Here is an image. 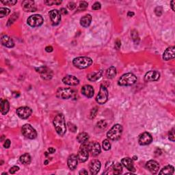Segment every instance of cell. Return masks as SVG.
<instances>
[{"label":"cell","instance_id":"obj_1","mask_svg":"<svg viewBox=\"0 0 175 175\" xmlns=\"http://www.w3.org/2000/svg\"><path fill=\"white\" fill-rule=\"evenodd\" d=\"M54 125L58 134L60 136H64L67 131V126L63 114H58L55 116L54 119Z\"/></svg>","mask_w":175,"mask_h":175},{"label":"cell","instance_id":"obj_2","mask_svg":"<svg viewBox=\"0 0 175 175\" xmlns=\"http://www.w3.org/2000/svg\"><path fill=\"white\" fill-rule=\"evenodd\" d=\"M137 82V77L131 73H128L122 75L118 80V84L119 86H132Z\"/></svg>","mask_w":175,"mask_h":175},{"label":"cell","instance_id":"obj_3","mask_svg":"<svg viewBox=\"0 0 175 175\" xmlns=\"http://www.w3.org/2000/svg\"><path fill=\"white\" fill-rule=\"evenodd\" d=\"M123 127L119 124H116L111 128L107 133V136L111 140L116 141L121 138L123 133Z\"/></svg>","mask_w":175,"mask_h":175},{"label":"cell","instance_id":"obj_4","mask_svg":"<svg viewBox=\"0 0 175 175\" xmlns=\"http://www.w3.org/2000/svg\"><path fill=\"white\" fill-rule=\"evenodd\" d=\"M73 65L80 69H84L89 67L93 64V60L88 57H78L73 61Z\"/></svg>","mask_w":175,"mask_h":175},{"label":"cell","instance_id":"obj_5","mask_svg":"<svg viewBox=\"0 0 175 175\" xmlns=\"http://www.w3.org/2000/svg\"><path fill=\"white\" fill-rule=\"evenodd\" d=\"M89 144L90 142H85L82 143V146H80L78 154V160L80 162H85V161L88 160V157H89Z\"/></svg>","mask_w":175,"mask_h":175},{"label":"cell","instance_id":"obj_6","mask_svg":"<svg viewBox=\"0 0 175 175\" xmlns=\"http://www.w3.org/2000/svg\"><path fill=\"white\" fill-rule=\"evenodd\" d=\"M75 91L71 88H60L56 92V97L62 99H69L75 95Z\"/></svg>","mask_w":175,"mask_h":175},{"label":"cell","instance_id":"obj_7","mask_svg":"<svg viewBox=\"0 0 175 175\" xmlns=\"http://www.w3.org/2000/svg\"><path fill=\"white\" fill-rule=\"evenodd\" d=\"M21 133L25 138L32 139V140L35 139L37 137L36 131L30 124H25V125L23 126Z\"/></svg>","mask_w":175,"mask_h":175},{"label":"cell","instance_id":"obj_8","mask_svg":"<svg viewBox=\"0 0 175 175\" xmlns=\"http://www.w3.org/2000/svg\"><path fill=\"white\" fill-rule=\"evenodd\" d=\"M108 99V91L107 88L103 85L101 86L100 90L96 98V101L99 104H104L107 102Z\"/></svg>","mask_w":175,"mask_h":175},{"label":"cell","instance_id":"obj_9","mask_svg":"<svg viewBox=\"0 0 175 175\" xmlns=\"http://www.w3.org/2000/svg\"><path fill=\"white\" fill-rule=\"evenodd\" d=\"M27 24L32 27H39L43 23V18L40 14H34L27 19Z\"/></svg>","mask_w":175,"mask_h":175},{"label":"cell","instance_id":"obj_10","mask_svg":"<svg viewBox=\"0 0 175 175\" xmlns=\"http://www.w3.org/2000/svg\"><path fill=\"white\" fill-rule=\"evenodd\" d=\"M18 116L22 119H27L32 114V110L29 107H21L16 111Z\"/></svg>","mask_w":175,"mask_h":175},{"label":"cell","instance_id":"obj_11","mask_svg":"<svg viewBox=\"0 0 175 175\" xmlns=\"http://www.w3.org/2000/svg\"><path fill=\"white\" fill-rule=\"evenodd\" d=\"M153 141V137L148 132H144L139 137L138 142L141 146H146L150 144Z\"/></svg>","mask_w":175,"mask_h":175},{"label":"cell","instance_id":"obj_12","mask_svg":"<svg viewBox=\"0 0 175 175\" xmlns=\"http://www.w3.org/2000/svg\"><path fill=\"white\" fill-rule=\"evenodd\" d=\"M36 70L38 71L37 72L40 73L41 78L44 79V80H49L52 78L53 72L51 69H49V68L46 67H39L38 69H36Z\"/></svg>","mask_w":175,"mask_h":175},{"label":"cell","instance_id":"obj_13","mask_svg":"<svg viewBox=\"0 0 175 175\" xmlns=\"http://www.w3.org/2000/svg\"><path fill=\"white\" fill-rule=\"evenodd\" d=\"M159 78H160V74L159 72L156 71H150L146 73L144 76V80L146 82H156L159 80Z\"/></svg>","mask_w":175,"mask_h":175},{"label":"cell","instance_id":"obj_14","mask_svg":"<svg viewBox=\"0 0 175 175\" xmlns=\"http://www.w3.org/2000/svg\"><path fill=\"white\" fill-rule=\"evenodd\" d=\"M101 163L100 161H99L98 159L92 160L89 164V169L90 173L93 175L98 174V172L101 170Z\"/></svg>","mask_w":175,"mask_h":175},{"label":"cell","instance_id":"obj_15","mask_svg":"<svg viewBox=\"0 0 175 175\" xmlns=\"http://www.w3.org/2000/svg\"><path fill=\"white\" fill-rule=\"evenodd\" d=\"M62 82L65 84L72 86H77L80 84V81H79V80L76 77L70 75H66L65 78H63Z\"/></svg>","mask_w":175,"mask_h":175},{"label":"cell","instance_id":"obj_16","mask_svg":"<svg viewBox=\"0 0 175 175\" xmlns=\"http://www.w3.org/2000/svg\"><path fill=\"white\" fill-rule=\"evenodd\" d=\"M89 151L93 156H97L101 153V146L97 142H90L89 144Z\"/></svg>","mask_w":175,"mask_h":175},{"label":"cell","instance_id":"obj_17","mask_svg":"<svg viewBox=\"0 0 175 175\" xmlns=\"http://www.w3.org/2000/svg\"><path fill=\"white\" fill-rule=\"evenodd\" d=\"M61 13L58 10H51L49 14L50 19L51 20L54 25H58L61 21Z\"/></svg>","mask_w":175,"mask_h":175},{"label":"cell","instance_id":"obj_18","mask_svg":"<svg viewBox=\"0 0 175 175\" xmlns=\"http://www.w3.org/2000/svg\"><path fill=\"white\" fill-rule=\"evenodd\" d=\"M22 6L25 12H35L36 8L35 6V3L34 1L26 0L22 2Z\"/></svg>","mask_w":175,"mask_h":175},{"label":"cell","instance_id":"obj_19","mask_svg":"<svg viewBox=\"0 0 175 175\" xmlns=\"http://www.w3.org/2000/svg\"><path fill=\"white\" fill-rule=\"evenodd\" d=\"M146 168L153 174H157L159 170V165L155 160L148 161L146 164Z\"/></svg>","mask_w":175,"mask_h":175},{"label":"cell","instance_id":"obj_20","mask_svg":"<svg viewBox=\"0 0 175 175\" xmlns=\"http://www.w3.org/2000/svg\"><path fill=\"white\" fill-rule=\"evenodd\" d=\"M67 163H68V166H69V168H70L71 170H75L77 168V166H78V155H74V154L71 155L69 157V158H68Z\"/></svg>","mask_w":175,"mask_h":175},{"label":"cell","instance_id":"obj_21","mask_svg":"<svg viewBox=\"0 0 175 175\" xmlns=\"http://www.w3.org/2000/svg\"><path fill=\"white\" fill-rule=\"evenodd\" d=\"M175 48L174 47H170L166 49L163 54V59L165 61H168L172 59H174L175 56Z\"/></svg>","mask_w":175,"mask_h":175},{"label":"cell","instance_id":"obj_22","mask_svg":"<svg viewBox=\"0 0 175 175\" xmlns=\"http://www.w3.org/2000/svg\"><path fill=\"white\" fill-rule=\"evenodd\" d=\"M1 42L3 46L8 48H12L14 46V43L10 36L8 35H2L1 38Z\"/></svg>","mask_w":175,"mask_h":175},{"label":"cell","instance_id":"obj_23","mask_svg":"<svg viewBox=\"0 0 175 175\" xmlns=\"http://www.w3.org/2000/svg\"><path fill=\"white\" fill-rule=\"evenodd\" d=\"M82 93L86 97L91 98L93 97L95 90H94V88L92 86L85 85L82 88Z\"/></svg>","mask_w":175,"mask_h":175},{"label":"cell","instance_id":"obj_24","mask_svg":"<svg viewBox=\"0 0 175 175\" xmlns=\"http://www.w3.org/2000/svg\"><path fill=\"white\" fill-rule=\"evenodd\" d=\"M122 164L125 167L127 170H129L131 172H135V169L134 168V165H133V161L132 159H130L129 157H125L123 158L121 161Z\"/></svg>","mask_w":175,"mask_h":175},{"label":"cell","instance_id":"obj_25","mask_svg":"<svg viewBox=\"0 0 175 175\" xmlns=\"http://www.w3.org/2000/svg\"><path fill=\"white\" fill-rule=\"evenodd\" d=\"M0 108H1V112L3 115H5L9 111L10 108V103L7 99H1V103H0Z\"/></svg>","mask_w":175,"mask_h":175},{"label":"cell","instance_id":"obj_26","mask_svg":"<svg viewBox=\"0 0 175 175\" xmlns=\"http://www.w3.org/2000/svg\"><path fill=\"white\" fill-rule=\"evenodd\" d=\"M92 21V16L90 14H86L80 19V24L82 27H88Z\"/></svg>","mask_w":175,"mask_h":175},{"label":"cell","instance_id":"obj_27","mask_svg":"<svg viewBox=\"0 0 175 175\" xmlns=\"http://www.w3.org/2000/svg\"><path fill=\"white\" fill-rule=\"evenodd\" d=\"M102 74L103 71H99L97 73H91L88 75V79L90 82H95V81H97L99 79L101 78Z\"/></svg>","mask_w":175,"mask_h":175},{"label":"cell","instance_id":"obj_28","mask_svg":"<svg viewBox=\"0 0 175 175\" xmlns=\"http://www.w3.org/2000/svg\"><path fill=\"white\" fill-rule=\"evenodd\" d=\"M174 172V168L172 165H166L160 171L159 174H173Z\"/></svg>","mask_w":175,"mask_h":175},{"label":"cell","instance_id":"obj_29","mask_svg":"<svg viewBox=\"0 0 175 175\" xmlns=\"http://www.w3.org/2000/svg\"><path fill=\"white\" fill-rule=\"evenodd\" d=\"M20 161L23 164L28 165L31 162V156L29 153H24L20 157Z\"/></svg>","mask_w":175,"mask_h":175},{"label":"cell","instance_id":"obj_30","mask_svg":"<svg viewBox=\"0 0 175 175\" xmlns=\"http://www.w3.org/2000/svg\"><path fill=\"white\" fill-rule=\"evenodd\" d=\"M88 138H89V135L86 132H82L80 133V134L78 135V137H77V140L78 141V142L82 144V143L87 142Z\"/></svg>","mask_w":175,"mask_h":175},{"label":"cell","instance_id":"obj_31","mask_svg":"<svg viewBox=\"0 0 175 175\" xmlns=\"http://www.w3.org/2000/svg\"><path fill=\"white\" fill-rule=\"evenodd\" d=\"M112 170L114 171L113 174H120V173H122V171H123V166H122V165L120 163H116L114 164H113Z\"/></svg>","mask_w":175,"mask_h":175},{"label":"cell","instance_id":"obj_32","mask_svg":"<svg viewBox=\"0 0 175 175\" xmlns=\"http://www.w3.org/2000/svg\"><path fill=\"white\" fill-rule=\"evenodd\" d=\"M106 75L109 79H113L116 75V69L114 67H110L106 71Z\"/></svg>","mask_w":175,"mask_h":175},{"label":"cell","instance_id":"obj_33","mask_svg":"<svg viewBox=\"0 0 175 175\" xmlns=\"http://www.w3.org/2000/svg\"><path fill=\"white\" fill-rule=\"evenodd\" d=\"M10 9L7 8H0V17H4V16L10 14Z\"/></svg>","mask_w":175,"mask_h":175},{"label":"cell","instance_id":"obj_34","mask_svg":"<svg viewBox=\"0 0 175 175\" xmlns=\"http://www.w3.org/2000/svg\"><path fill=\"white\" fill-rule=\"evenodd\" d=\"M18 15L19 14H16V13H14V14H13L12 15V16H11V17L10 19H9L8 21V23H7V26H8V27H9V26L12 25L13 23H14L15 21L17 19H18Z\"/></svg>","mask_w":175,"mask_h":175},{"label":"cell","instance_id":"obj_35","mask_svg":"<svg viewBox=\"0 0 175 175\" xmlns=\"http://www.w3.org/2000/svg\"><path fill=\"white\" fill-rule=\"evenodd\" d=\"M131 37H132L133 40H134V42L135 43H138L139 40H140V38L138 36V32H136L135 30H133L131 32Z\"/></svg>","mask_w":175,"mask_h":175},{"label":"cell","instance_id":"obj_36","mask_svg":"<svg viewBox=\"0 0 175 175\" xmlns=\"http://www.w3.org/2000/svg\"><path fill=\"white\" fill-rule=\"evenodd\" d=\"M103 148L105 150H109L111 148V144L108 140H105L103 141Z\"/></svg>","mask_w":175,"mask_h":175},{"label":"cell","instance_id":"obj_37","mask_svg":"<svg viewBox=\"0 0 175 175\" xmlns=\"http://www.w3.org/2000/svg\"><path fill=\"white\" fill-rule=\"evenodd\" d=\"M45 3L48 5H60L62 3V1H58V0H56V1H51V0H48V1H45Z\"/></svg>","mask_w":175,"mask_h":175},{"label":"cell","instance_id":"obj_38","mask_svg":"<svg viewBox=\"0 0 175 175\" xmlns=\"http://www.w3.org/2000/svg\"><path fill=\"white\" fill-rule=\"evenodd\" d=\"M97 125V127H99V129H105V128H106L107 123L105 121V120H101L99 122H98Z\"/></svg>","mask_w":175,"mask_h":175},{"label":"cell","instance_id":"obj_39","mask_svg":"<svg viewBox=\"0 0 175 175\" xmlns=\"http://www.w3.org/2000/svg\"><path fill=\"white\" fill-rule=\"evenodd\" d=\"M1 3H3V4L6 5H14L17 3V1L16 0H8V1H1Z\"/></svg>","mask_w":175,"mask_h":175},{"label":"cell","instance_id":"obj_40","mask_svg":"<svg viewBox=\"0 0 175 175\" xmlns=\"http://www.w3.org/2000/svg\"><path fill=\"white\" fill-rule=\"evenodd\" d=\"M88 7V3L86 1H81L80 3V5H79L78 10H84L87 8Z\"/></svg>","mask_w":175,"mask_h":175},{"label":"cell","instance_id":"obj_41","mask_svg":"<svg viewBox=\"0 0 175 175\" xmlns=\"http://www.w3.org/2000/svg\"><path fill=\"white\" fill-rule=\"evenodd\" d=\"M168 137H169V140L172 141V142H174V140H175L174 128H172V130H170V131H169Z\"/></svg>","mask_w":175,"mask_h":175},{"label":"cell","instance_id":"obj_42","mask_svg":"<svg viewBox=\"0 0 175 175\" xmlns=\"http://www.w3.org/2000/svg\"><path fill=\"white\" fill-rule=\"evenodd\" d=\"M162 11H163L162 8L158 6V7H157L155 8V14H156V15H157V16H160L161 15V14H162Z\"/></svg>","mask_w":175,"mask_h":175},{"label":"cell","instance_id":"obj_43","mask_svg":"<svg viewBox=\"0 0 175 175\" xmlns=\"http://www.w3.org/2000/svg\"><path fill=\"white\" fill-rule=\"evenodd\" d=\"M19 170V167L16 166V165H14V166L12 167V168L10 169L9 172H10V174H14V173H16Z\"/></svg>","mask_w":175,"mask_h":175},{"label":"cell","instance_id":"obj_44","mask_svg":"<svg viewBox=\"0 0 175 175\" xmlns=\"http://www.w3.org/2000/svg\"><path fill=\"white\" fill-rule=\"evenodd\" d=\"M97 108H95L93 109H92L91 112H90V118H94L97 115Z\"/></svg>","mask_w":175,"mask_h":175},{"label":"cell","instance_id":"obj_45","mask_svg":"<svg viewBox=\"0 0 175 175\" xmlns=\"http://www.w3.org/2000/svg\"><path fill=\"white\" fill-rule=\"evenodd\" d=\"M101 5L99 2H96L94 3L93 5V9L95 10H99V9H101Z\"/></svg>","mask_w":175,"mask_h":175},{"label":"cell","instance_id":"obj_46","mask_svg":"<svg viewBox=\"0 0 175 175\" xmlns=\"http://www.w3.org/2000/svg\"><path fill=\"white\" fill-rule=\"evenodd\" d=\"M10 144H11L10 140H8V139H7L6 140H5L4 143H3V146H4V148H8L9 147H10Z\"/></svg>","mask_w":175,"mask_h":175},{"label":"cell","instance_id":"obj_47","mask_svg":"<svg viewBox=\"0 0 175 175\" xmlns=\"http://www.w3.org/2000/svg\"><path fill=\"white\" fill-rule=\"evenodd\" d=\"M67 7L69 8V9H70V10H73V9L75 8V7H76V4L74 2H69L68 3Z\"/></svg>","mask_w":175,"mask_h":175},{"label":"cell","instance_id":"obj_48","mask_svg":"<svg viewBox=\"0 0 175 175\" xmlns=\"http://www.w3.org/2000/svg\"><path fill=\"white\" fill-rule=\"evenodd\" d=\"M69 129H70V130L72 131V132H75V129H73V128H74V129H77V127L75 125H73V124H71V123H69Z\"/></svg>","mask_w":175,"mask_h":175},{"label":"cell","instance_id":"obj_49","mask_svg":"<svg viewBox=\"0 0 175 175\" xmlns=\"http://www.w3.org/2000/svg\"><path fill=\"white\" fill-rule=\"evenodd\" d=\"M120 46H121V43H120V40L118 39L115 42V47L117 49H119Z\"/></svg>","mask_w":175,"mask_h":175},{"label":"cell","instance_id":"obj_50","mask_svg":"<svg viewBox=\"0 0 175 175\" xmlns=\"http://www.w3.org/2000/svg\"><path fill=\"white\" fill-rule=\"evenodd\" d=\"M45 51L48 53H51L54 51V48H53L51 46H47L46 47V48H45Z\"/></svg>","mask_w":175,"mask_h":175},{"label":"cell","instance_id":"obj_51","mask_svg":"<svg viewBox=\"0 0 175 175\" xmlns=\"http://www.w3.org/2000/svg\"><path fill=\"white\" fill-rule=\"evenodd\" d=\"M79 174H82V175L83 174H88V172L87 170H85V169H83V170H82L80 172H79Z\"/></svg>","mask_w":175,"mask_h":175},{"label":"cell","instance_id":"obj_52","mask_svg":"<svg viewBox=\"0 0 175 175\" xmlns=\"http://www.w3.org/2000/svg\"><path fill=\"white\" fill-rule=\"evenodd\" d=\"M60 13L64 15H65V14H68V12L65 8H61V10H60Z\"/></svg>","mask_w":175,"mask_h":175},{"label":"cell","instance_id":"obj_53","mask_svg":"<svg viewBox=\"0 0 175 175\" xmlns=\"http://www.w3.org/2000/svg\"><path fill=\"white\" fill-rule=\"evenodd\" d=\"M48 151H49V153L50 154H53V153H54L56 152V149H55V148L51 147V148H49L48 149Z\"/></svg>","mask_w":175,"mask_h":175},{"label":"cell","instance_id":"obj_54","mask_svg":"<svg viewBox=\"0 0 175 175\" xmlns=\"http://www.w3.org/2000/svg\"><path fill=\"white\" fill-rule=\"evenodd\" d=\"M174 4H175V1H171V7L173 11H175V8H174Z\"/></svg>","mask_w":175,"mask_h":175},{"label":"cell","instance_id":"obj_55","mask_svg":"<svg viewBox=\"0 0 175 175\" xmlns=\"http://www.w3.org/2000/svg\"><path fill=\"white\" fill-rule=\"evenodd\" d=\"M133 15H134V12H131V11H129V12H128L127 13V16H129V17H131V16H133Z\"/></svg>","mask_w":175,"mask_h":175},{"label":"cell","instance_id":"obj_56","mask_svg":"<svg viewBox=\"0 0 175 175\" xmlns=\"http://www.w3.org/2000/svg\"><path fill=\"white\" fill-rule=\"evenodd\" d=\"M133 159V160H137V159H138V157H136V156H134Z\"/></svg>","mask_w":175,"mask_h":175},{"label":"cell","instance_id":"obj_57","mask_svg":"<svg viewBox=\"0 0 175 175\" xmlns=\"http://www.w3.org/2000/svg\"><path fill=\"white\" fill-rule=\"evenodd\" d=\"M48 162H49V161H45V165H47V163H48Z\"/></svg>","mask_w":175,"mask_h":175}]
</instances>
